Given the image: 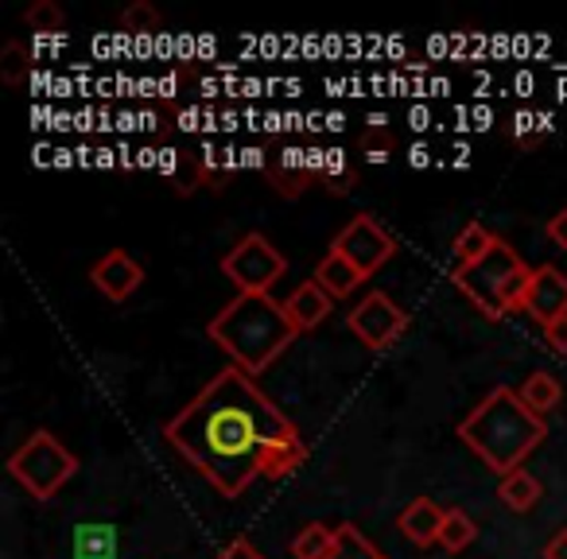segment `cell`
<instances>
[{"label":"cell","instance_id":"obj_1","mask_svg":"<svg viewBox=\"0 0 567 559\" xmlns=\"http://www.w3.org/2000/svg\"><path fill=\"white\" fill-rule=\"evenodd\" d=\"M284 435H296V424L237 365L164 427V439L226 497H241L260 478V451Z\"/></svg>","mask_w":567,"mask_h":559},{"label":"cell","instance_id":"obj_2","mask_svg":"<svg viewBox=\"0 0 567 559\" xmlns=\"http://www.w3.org/2000/svg\"><path fill=\"white\" fill-rule=\"evenodd\" d=\"M458 439L494 474L520 470L528 455L544 443V416H536L517 389H494L471 416L458 424Z\"/></svg>","mask_w":567,"mask_h":559},{"label":"cell","instance_id":"obj_3","mask_svg":"<svg viewBox=\"0 0 567 559\" xmlns=\"http://www.w3.org/2000/svg\"><path fill=\"white\" fill-rule=\"evenodd\" d=\"M206 334L234 358V365L249 377L265 373L284 350L296 342V327L272 296H237L206 323Z\"/></svg>","mask_w":567,"mask_h":559},{"label":"cell","instance_id":"obj_4","mask_svg":"<svg viewBox=\"0 0 567 559\" xmlns=\"http://www.w3.org/2000/svg\"><path fill=\"white\" fill-rule=\"evenodd\" d=\"M533 272L536 268H528L525 260L517 257V249L497 241L482 260H474V265H466V268H455V284L486 319H502L505 311L525 308Z\"/></svg>","mask_w":567,"mask_h":559},{"label":"cell","instance_id":"obj_5","mask_svg":"<svg viewBox=\"0 0 567 559\" xmlns=\"http://www.w3.org/2000/svg\"><path fill=\"white\" fill-rule=\"evenodd\" d=\"M9 474L35 497V501H48V497H55L59 489L79 474V458H74L48 427H40V432H32L12 451Z\"/></svg>","mask_w":567,"mask_h":559},{"label":"cell","instance_id":"obj_6","mask_svg":"<svg viewBox=\"0 0 567 559\" xmlns=\"http://www.w3.org/2000/svg\"><path fill=\"white\" fill-rule=\"evenodd\" d=\"M221 272L234 280L241 296H268L272 284L288 272V257L265 234H249L221 257Z\"/></svg>","mask_w":567,"mask_h":559},{"label":"cell","instance_id":"obj_7","mask_svg":"<svg viewBox=\"0 0 567 559\" xmlns=\"http://www.w3.org/2000/svg\"><path fill=\"white\" fill-rule=\"evenodd\" d=\"M334 252H342V257L350 260V265L358 268V272L370 280L378 268H385L389 260H393V252H396V241L385 234V229L378 226V221L370 218V214H358L354 221H350L347 229H342L339 237H334V245H331Z\"/></svg>","mask_w":567,"mask_h":559},{"label":"cell","instance_id":"obj_8","mask_svg":"<svg viewBox=\"0 0 567 559\" xmlns=\"http://www.w3.org/2000/svg\"><path fill=\"white\" fill-rule=\"evenodd\" d=\"M404 327H409V315H404L385 292H370L354 311H350V331H354L370 350H385L389 342L401 339Z\"/></svg>","mask_w":567,"mask_h":559},{"label":"cell","instance_id":"obj_9","mask_svg":"<svg viewBox=\"0 0 567 559\" xmlns=\"http://www.w3.org/2000/svg\"><path fill=\"white\" fill-rule=\"evenodd\" d=\"M520 311H528V319H536L540 327L559 323L567 315V272H559L556 265L536 268Z\"/></svg>","mask_w":567,"mask_h":559},{"label":"cell","instance_id":"obj_10","mask_svg":"<svg viewBox=\"0 0 567 559\" xmlns=\"http://www.w3.org/2000/svg\"><path fill=\"white\" fill-rule=\"evenodd\" d=\"M90 280H94V288L105 296V300L125 303L128 296H133L136 288H141L144 268L136 265V260L128 257L125 249H110L102 260H97L94 268H90Z\"/></svg>","mask_w":567,"mask_h":559},{"label":"cell","instance_id":"obj_11","mask_svg":"<svg viewBox=\"0 0 567 559\" xmlns=\"http://www.w3.org/2000/svg\"><path fill=\"white\" fill-rule=\"evenodd\" d=\"M443 517H447L443 505H435L432 497H416V501L396 517V525H401V532L409 536L416 548H432V544H440Z\"/></svg>","mask_w":567,"mask_h":559},{"label":"cell","instance_id":"obj_12","mask_svg":"<svg viewBox=\"0 0 567 559\" xmlns=\"http://www.w3.org/2000/svg\"><path fill=\"white\" fill-rule=\"evenodd\" d=\"M331 303H334L331 296H327L316 280H308V284H300L288 300H284V311H288L296 334H300V331H316V327L331 315Z\"/></svg>","mask_w":567,"mask_h":559},{"label":"cell","instance_id":"obj_13","mask_svg":"<svg viewBox=\"0 0 567 559\" xmlns=\"http://www.w3.org/2000/svg\"><path fill=\"white\" fill-rule=\"evenodd\" d=\"M362 280H365V276L358 272V268L350 265L342 252H334V249L316 265V284L323 288L331 300H347V296H354L358 288H362Z\"/></svg>","mask_w":567,"mask_h":559},{"label":"cell","instance_id":"obj_14","mask_svg":"<svg viewBox=\"0 0 567 559\" xmlns=\"http://www.w3.org/2000/svg\"><path fill=\"white\" fill-rule=\"evenodd\" d=\"M308 458V447H303L300 432L284 435V439H272L265 451H260V478H288L296 474Z\"/></svg>","mask_w":567,"mask_h":559},{"label":"cell","instance_id":"obj_15","mask_svg":"<svg viewBox=\"0 0 567 559\" xmlns=\"http://www.w3.org/2000/svg\"><path fill=\"white\" fill-rule=\"evenodd\" d=\"M517 393L536 416H548V412L559 408V401H564V389H559V381L551 377V373H528V381L517 389Z\"/></svg>","mask_w":567,"mask_h":559},{"label":"cell","instance_id":"obj_16","mask_svg":"<svg viewBox=\"0 0 567 559\" xmlns=\"http://www.w3.org/2000/svg\"><path fill=\"white\" fill-rule=\"evenodd\" d=\"M540 482L533 478V474L520 466V470H513V474H505L502 478V501L509 505L513 513H528L536 501H540Z\"/></svg>","mask_w":567,"mask_h":559},{"label":"cell","instance_id":"obj_17","mask_svg":"<svg viewBox=\"0 0 567 559\" xmlns=\"http://www.w3.org/2000/svg\"><path fill=\"white\" fill-rule=\"evenodd\" d=\"M474 540H478V525H474L471 513L447 509V517H443V532H440V548L463 551V548H471Z\"/></svg>","mask_w":567,"mask_h":559},{"label":"cell","instance_id":"obj_18","mask_svg":"<svg viewBox=\"0 0 567 559\" xmlns=\"http://www.w3.org/2000/svg\"><path fill=\"white\" fill-rule=\"evenodd\" d=\"M334 536H339V528H331V525H308L300 536L292 540V556L296 559H327L331 556V548H334Z\"/></svg>","mask_w":567,"mask_h":559},{"label":"cell","instance_id":"obj_19","mask_svg":"<svg viewBox=\"0 0 567 559\" xmlns=\"http://www.w3.org/2000/svg\"><path fill=\"white\" fill-rule=\"evenodd\" d=\"M497 245V237L489 234L486 226H478V221H471V226L463 229V234L455 237V260H458V268H466V265H474V260H482L489 249Z\"/></svg>","mask_w":567,"mask_h":559},{"label":"cell","instance_id":"obj_20","mask_svg":"<svg viewBox=\"0 0 567 559\" xmlns=\"http://www.w3.org/2000/svg\"><path fill=\"white\" fill-rule=\"evenodd\" d=\"M327 559H385L378 548H373L370 540H365L362 532H358L354 525H342L339 536H334V548Z\"/></svg>","mask_w":567,"mask_h":559},{"label":"cell","instance_id":"obj_21","mask_svg":"<svg viewBox=\"0 0 567 559\" xmlns=\"http://www.w3.org/2000/svg\"><path fill=\"white\" fill-rule=\"evenodd\" d=\"M32 71V55H28L24 43H9V48L0 51V82L4 86H20Z\"/></svg>","mask_w":567,"mask_h":559},{"label":"cell","instance_id":"obj_22","mask_svg":"<svg viewBox=\"0 0 567 559\" xmlns=\"http://www.w3.org/2000/svg\"><path fill=\"white\" fill-rule=\"evenodd\" d=\"M24 24L32 28V32L55 35V32H63L66 17H63V9H59L55 0H35L32 9L24 12Z\"/></svg>","mask_w":567,"mask_h":559},{"label":"cell","instance_id":"obj_23","mask_svg":"<svg viewBox=\"0 0 567 559\" xmlns=\"http://www.w3.org/2000/svg\"><path fill=\"white\" fill-rule=\"evenodd\" d=\"M121 24H125L128 32H156V28H159V12L141 0V4H133V9L121 17Z\"/></svg>","mask_w":567,"mask_h":559},{"label":"cell","instance_id":"obj_24","mask_svg":"<svg viewBox=\"0 0 567 559\" xmlns=\"http://www.w3.org/2000/svg\"><path fill=\"white\" fill-rule=\"evenodd\" d=\"M544 234H548L551 245H559V249H567V206L564 210H556L548 218V226H544Z\"/></svg>","mask_w":567,"mask_h":559},{"label":"cell","instance_id":"obj_25","mask_svg":"<svg viewBox=\"0 0 567 559\" xmlns=\"http://www.w3.org/2000/svg\"><path fill=\"white\" fill-rule=\"evenodd\" d=\"M218 559H265V556H260V551L252 548L245 536H237V540H229L226 548L218 551Z\"/></svg>","mask_w":567,"mask_h":559},{"label":"cell","instance_id":"obj_26","mask_svg":"<svg viewBox=\"0 0 567 559\" xmlns=\"http://www.w3.org/2000/svg\"><path fill=\"white\" fill-rule=\"evenodd\" d=\"M544 342H548L556 354H567V315L559 319V323H551V327H544Z\"/></svg>","mask_w":567,"mask_h":559},{"label":"cell","instance_id":"obj_27","mask_svg":"<svg viewBox=\"0 0 567 559\" xmlns=\"http://www.w3.org/2000/svg\"><path fill=\"white\" fill-rule=\"evenodd\" d=\"M544 559H567V528H559V532L544 544Z\"/></svg>","mask_w":567,"mask_h":559},{"label":"cell","instance_id":"obj_28","mask_svg":"<svg viewBox=\"0 0 567 559\" xmlns=\"http://www.w3.org/2000/svg\"><path fill=\"white\" fill-rule=\"evenodd\" d=\"M272 179L276 183H308V172H288V164H280V172H272Z\"/></svg>","mask_w":567,"mask_h":559}]
</instances>
